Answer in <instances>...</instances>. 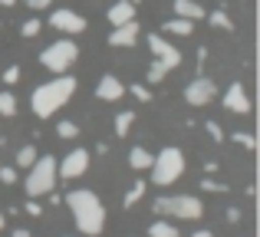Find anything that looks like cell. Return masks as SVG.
<instances>
[{
  "label": "cell",
  "instance_id": "obj_1",
  "mask_svg": "<svg viewBox=\"0 0 260 237\" xmlns=\"http://www.w3.org/2000/svg\"><path fill=\"white\" fill-rule=\"evenodd\" d=\"M63 201H66V208H70L76 227L86 237L102 234V227H106V208H102L99 198H95V191H89V188H76V191H70Z\"/></svg>",
  "mask_w": 260,
  "mask_h": 237
},
{
  "label": "cell",
  "instance_id": "obj_2",
  "mask_svg": "<svg viewBox=\"0 0 260 237\" xmlns=\"http://www.w3.org/2000/svg\"><path fill=\"white\" fill-rule=\"evenodd\" d=\"M76 92V79L73 76H59V79H50V83L37 86L30 96V106H33V116L37 119H50L70 103V96Z\"/></svg>",
  "mask_w": 260,
  "mask_h": 237
},
{
  "label": "cell",
  "instance_id": "obj_3",
  "mask_svg": "<svg viewBox=\"0 0 260 237\" xmlns=\"http://www.w3.org/2000/svg\"><path fill=\"white\" fill-rule=\"evenodd\" d=\"M26 172L30 175H26L23 188H26L30 198H43V194H50L53 188H56V158H53V155H43V158L37 155V161H33Z\"/></svg>",
  "mask_w": 260,
  "mask_h": 237
},
{
  "label": "cell",
  "instance_id": "obj_4",
  "mask_svg": "<svg viewBox=\"0 0 260 237\" xmlns=\"http://www.w3.org/2000/svg\"><path fill=\"white\" fill-rule=\"evenodd\" d=\"M155 211L181 221H198L204 214V205L194 194H161V198H155Z\"/></svg>",
  "mask_w": 260,
  "mask_h": 237
},
{
  "label": "cell",
  "instance_id": "obj_5",
  "mask_svg": "<svg viewBox=\"0 0 260 237\" xmlns=\"http://www.w3.org/2000/svg\"><path fill=\"white\" fill-rule=\"evenodd\" d=\"M181 175H184V155H181V148H175V145L161 148V152L155 155V161H152V178H155V185H158V188L175 185Z\"/></svg>",
  "mask_w": 260,
  "mask_h": 237
},
{
  "label": "cell",
  "instance_id": "obj_6",
  "mask_svg": "<svg viewBox=\"0 0 260 237\" xmlns=\"http://www.w3.org/2000/svg\"><path fill=\"white\" fill-rule=\"evenodd\" d=\"M76 59H79V46L73 43V40H56V43H50L40 53V63L50 73H66Z\"/></svg>",
  "mask_w": 260,
  "mask_h": 237
},
{
  "label": "cell",
  "instance_id": "obj_7",
  "mask_svg": "<svg viewBox=\"0 0 260 237\" xmlns=\"http://www.w3.org/2000/svg\"><path fill=\"white\" fill-rule=\"evenodd\" d=\"M86 168H89V152L86 148H73V152H66L63 158L56 161V178L73 181V178H79V175H86Z\"/></svg>",
  "mask_w": 260,
  "mask_h": 237
},
{
  "label": "cell",
  "instance_id": "obj_8",
  "mask_svg": "<svg viewBox=\"0 0 260 237\" xmlns=\"http://www.w3.org/2000/svg\"><path fill=\"white\" fill-rule=\"evenodd\" d=\"M214 96H217V86H214V79H208V76H194L184 86V103L188 106H208Z\"/></svg>",
  "mask_w": 260,
  "mask_h": 237
},
{
  "label": "cell",
  "instance_id": "obj_9",
  "mask_svg": "<svg viewBox=\"0 0 260 237\" xmlns=\"http://www.w3.org/2000/svg\"><path fill=\"white\" fill-rule=\"evenodd\" d=\"M50 26H53V30H59V33H76V37H79V33H83L89 23H86L83 13L59 7V10H53V13H50Z\"/></svg>",
  "mask_w": 260,
  "mask_h": 237
},
{
  "label": "cell",
  "instance_id": "obj_10",
  "mask_svg": "<svg viewBox=\"0 0 260 237\" xmlns=\"http://www.w3.org/2000/svg\"><path fill=\"white\" fill-rule=\"evenodd\" d=\"M148 50H152L155 59H158V63H165L168 70H178V66H181V53H178L175 46L161 37V33H152V37H148Z\"/></svg>",
  "mask_w": 260,
  "mask_h": 237
},
{
  "label": "cell",
  "instance_id": "obj_11",
  "mask_svg": "<svg viewBox=\"0 0 260 237\" xmlns=\"http://www.w3.org/2000/svg\"><path fill=\"white\" fill-rule=\"evenodd\" d=\"M224 109L237 112V116H247L250 112V96H247V89H244L241 79H234V83L224 89Z\"/></svg>",
  "mask_w": 260,
  "mask_h": 237
},
{
  "label": "cell",
  "instance_id": "obj_12",
  "mask_svg": "<svg viewBox=\"0 0 260 237\" xmlns=\"http://www.w3.org/2000/svg\"><path fill=\"white\" fill-rule=\"evenodd\" d=\"M139 37H142V26H139V20H128V23H122V26H112V33H109V46H119V50H132L135 43H139Z\"/></svg>",
  "mask_w": 260,
  "mask_h": 237
},
{
  "label": "cell",
  "instance_id": "obj_13",
  "mask_svg": "<svg viewBox=\"0 0 260 237\" xmlns=\"http://www.w3.org/2000/svg\"><path fill=\"white\" fill-rule=\"evenodd\" d=\"M122 96H125V86H122V79L112 76V73H106V76L95 83V99H102V103H119Z\"/></svg>",
  "mask_w": 260,
  "mask_h": 237
},
{
  "label": "cell",
  "instance_id": "obj_14",
  "mask_svg": "<svg viewBox=\"0 0 260 237\" xmlns=\"http://www.w3.org/2000/svg\"><path fill=\"white\" fill-rule=\"evenodd\" d=\"M128 20H135V7L128 4V0H119V4L109 7V23L112 26H122V23H128Z\"/></svg>",
  "mask_w": 260,
  "mask_h": 237
},
{
  "label": "cell",
  "instance_id": "obj_15",
  "mask_svg": "<svg viewBox=\"0 0 260 237\" xmlns=\"http://www.w3.org/2000/svg\"><path fill=\"white\" fill-rule=\"evenodd\" d=\"M175 7V17H184V20H204V7L198 0H172Z\"/></svg>",
  "mask_w": 260,
  "mask_h": 237
},
{
  "label": "cell",
  "instance_id": "obj_16",
  "mask_svg": "<svg viewBox=\"0 0 260 237\" xmlns=\"http://www.w3.org/2000/svg\"><path fill=\"white\" fill-rule=\"evenodd\" d=\"M152 161H155V155L148 152V148H142V145H135L132 152H128V168H135V172H148Z\"/></svg>",
  "mask_w": 260,
  "mask_h": 237
},
{
  "label": "cell",
  "instance_id": "obj_17",
  "mask_svg": "<svg viewBox=\"0 0 260 237\" xmlns=\"http://www.w3.org/2000/svg\"><path fill=\"white\" fill-rule=\"evenodd\" d=\"M161 30L172 33V37H191L194 33V20H184V17H172L161 23Z\"/></svg>",
  "mask_w": 260,
  "mask_h": 237
},
{
  "label": "cell",
  "instance_id": "obj_18",
  "mask_svg": "<svg viewBox=\"0 0 260 237\" xmlns=\"http://www.w3.org/2000/svg\"><path fill=\"white\" fill-rule=\"evenodd\" d=\"M145 191H148V181H132V188H128V191H125V198H122V205H125V208L139 205V201L145 198Z\"/></svg>",
  "mask_w": 260,
  "mask_h": 237
},
{
  "label": "cell",
  "instance_id": "obj_19",
  "mask_svg": "<svg viewBox=\"0 0 260 237\" xmlns=\"http://www.w3.org/2000/svg\"><path fill=\"white\" fill-rule=\"evenodd\" d=\"M148 237H178V227L168 224V221H152V227H148Z\"/></svg>",
  "mask_w": 260,
  "mask_h": 237
},
{
  "label": "cell",
  "instance_id": "obj_20",
  "mask_svg": "<svg viewBox=\"0 0 260 237\" xmlns=\"http://www.w3.org/2000/svg\"><path fill=\"white\" fill-rule=\"evenodd\" d=\"M132 125H135V112H119V116H115V135H119V139H125Z\"/></svg>",
  "mask_w": 260,
  "mask_h": 237
},
{
  "label": "cell",
  "instance_id": "obj_21",
  "mask_svg": "<svg viewBox=\"0 0 260 237\" xmlns=\"http://www.w3.org/2000/svg\"><path fill=\"white\" fill-rule=\"evenodd\" d=\"M13 161H17V172H20V168H30L33 161H37V145H23Z\"/></svg>",
  "mask_w": 260,
  "mask_h": 237
},
{
  "label": "cell",
  "instance_id": "obj_22",
  "mask_svg": "<svg viewBox=\"0 0 260 237\" xmlns=\"http://www.w3.org/2000/svg\"><path fill=\"white\" fill-rule=\"evenodd\" d=\"M0 116L4 119L17 116V96H13V92H0Z\"/></svg>",
  "mask_w": 260,
  "mask_h": 237
},
{
  "label": "cell",
  "instance_id": "obj_23",
  "mask_svg": "<svg viewBox=\"0 0 260 237\" xmlns=\"http://www.w3.org/2000/svg\"><path fill=\"white\" fill-rule=\"evenodd\" d=\"M208 17V23L211 26H217V30H234V23H231V17L224 10H214V13H204Z\"/></svg>",
  "mask_w": 260,
  "mask_h": 237
},
{
  "label": "cell",
  "instance_id": "obj_24",
  "mask_svg": "<svg viewBox=\"0 0 260 237\" xmlns=\"http://www.w3.org/2000/svg\"><path fill=\"white\" fill-rule=\"evenodd\" d=\"M56 135H59V139H66V142H73V139H79V125H76V122H70V119H63L56 125Z\"/></svg>",
  "mask_w": 260,
  "mask_h": 237
},
{
  "label": "cell",
  "instance_id": "obj_25",
  "mask_svg": "<svg viewBox=\"0 0 260 237\" xmlns=\"http://www.w3.org/2000/svg\"><path fill=\"white\" fill-rule=\"evenodd\" d=\"M40 30H43V23H40L37 17H33V20H23V23H20V37H23V40L40 37Z\"/></svg>",
  "mask_w": 260,
  "mask_h": 237
},
{
  "label": "cell",
  "instance_id": "obj_26",
  "mask_svg": "<svg viewBox=\"0 0 260 237\" xmlns=\"http://www.w3.org/2000/svg\"><path fill=\"white\" fill-rule=\"evenodd\" d=\"M165 73H172L165 63H158V59H152V66H148V73H145V79L148 83H161L165 79Z\"/></svg>",
  "mask_w": 260,
  "mask_h": 237
},
{
  "label": "cell",
  "instance_id": "obj_27",
  "mask_svg": "<svg viewBox=\"0 0 260 237\" xmlns=\"http://www.w3.org/2000/svg\"><path fill=\"white\" fill-rule=\"evenodd\" d=\"M234 142H237L241 148H247V152H254V148H257V139H254L250 132H234Z\"/></svg>",
  "mask_w": 260,
  "mask_h": 237
},
{
  "label": "cell",
  "instance_id": "obj_28",
  "mask_svg": "<svg viewBox=\"0 0 260 237\" xmlns=\"http://www.w3.org/2000/svg\"><path fill=\"white\" fill-rule=\"evenodd\" d=\"M20 73H23V70H20V66H7V70H4V83H7V86L20 83Z\"/></svg>",
  "mask_w": 260,
  "mask_h": 237
},
{
  "label": "cell",
  "instance_id": "obj_29",
  "mask_svg": "<svg viewBox=\"0 0 260 237\" xmlns=\"http://www.w3.org/2000/svg\"><path fill=\"white\" fill-rule=\"evenodd\" d=\"M201 188H204V191H214V194L228 191V185H221V181H214V178H204V181H201Z\"/></svg>",
  "mask_w": 260,
  "mask_h": 237
},
{
  "label": "cell",
  "instance_id": "obj_30",
  "mask_svg": "<svg viewBox=\"0 0 260 237\" xmlns=\"http://www.w3.org/2000/svg\"><path fill=\"white\" fill-rule=\"evenodd\" d=\"M204 132H208L214 142H224V128L217 125V122H208V125H204Z\"/></svg>",
  "mask_w": 260,
  "mask_h": 237
},
{
  "label": "cell",
  "instance_id": "obj_31",
  "mask_svg": "<svg viewBox=\"0 0 260 237\" xmlns=\"http://www.w3.org/2000/svg\"><path fill=\"white\" fill-rule=\"evenodd\" d=\"M0 181L4 185H17V168H0Z\"/></svg>",
  "mask_w": 260,
  "mask_h": 237
},
{
  "label": "cell",
  "instance_id": "obj_32",
  "mask_svg": "<svg viewBox=\"0 0 260 237\" xmlns=\"http://www.w3.org/2000/svg\"><path fill=\"white\" fill-rule=\"evenodd\" d=\"M132 96L139 99V103H148V99H152V92H148V86H132Z\"/></svg>",
  "mask_w": 260,
  "mask_h": 237
},
{
  "label": "cell",
  "instance_id": "obj_33",
  "mask_svg": "<svg viewBox=\"0 0 260 237\" xmlns=\"http://www.w3.org/2000/svg\"><path fill=\"white\" fill-rule=\"evenodd\" d=\"M23 211L30 214V218H40V214H43V208L37 205V198H30V201H26V205H23Z\"/></svg>",
  "mask_w": 260,
  "mask_h": 237
},
{
  "label": "cell",
  "instance_id": "obj_34",
  "mask_svg": "<svg viewBox=\"0 0 260 237\" xmlns=\"http://www.w3.org/2000/svg\"><path fill=\"white\" fill-rule=\"evenodd\" d=\"M50 4H53V0H26V7H30V10H46Z\"/></svg>",
  "mask_w": 260,
  "mask_h": 237
},
{
  "label": "cell",
  "instance_id": "obj_35",
  "mask_svg": "<svg viewBox=\"0 0 260 237\" xmlns=\"http://www.w3.org/2000/svg\"><path fill=\"white\" fill-rule=\"evenodd\" d=\"M224 218H228V224H237V221H241L244 214L237 211V208H228V214H224Z\"/></svg>",
  "mask_w": 260,
  "mask_h": 237
},
{
  "label": "cell",
  "instance_id": "obj_36",
  "mask_svg": "<svg viewBox=\"0 0 260 237\" xmlns=\"http://www.w3.org/2000/svg\"><path fill=\"white\" fill-rule=\"evenodd\" d=\"M13 237H33V234L26 231V227H20V231H13Z\"/></svg>",
  "mask_w": 260,
  "mask_h": 237
},
{
  "label": "cell",
  "instance_id": "obj_37",
  "mask_svg": "<svg viewBox=\"0 0 260 237\" xmlns=\"http://www.w3.org/2000/svg\"><path fill=\"white\" fill-rule=\"evenodd\" d=\"M191 237H214V234H211V231H194Z\"/></svg>",
  "mask_w": 260,
  "mask_h": 237
},
{
  "label": "cell",
  "instance_id": "obj_38",
  "mask_svg": "<svg viewBox=\"0 0 260 237\" xmlns=\"http://www.w3.org/2000/svg\"><path fill=\"white\" fill-rule=\"evenodd\" d=\"M13 4H17V0H0V7H13Z\"/></svg>",
  "mask_w": 260,
  "mask_h": 237
},
{
  "label": "cell",
  "instance_id": "obj_39",
  "mask_svg": "<svg viewBox=\"0 0 260 237\" xmlns=\"http://www.w3.org/2000/svg\"><path fill=\"white\" fill-rule=\"evenodd\" d=\"M0 231H4V214H0Z\"/></svg>",
  "mask_w": 260,
  "mask_h": 237
},
{
  "label": "cell",
  "instance_id": "obj_40",
  "mask_svg": "<svg viewBox=\"0 0 260 237\" xmlns=\"http://www.w3.org/2000/svg\"><path fill=\"white\" fill-rule=\"evenodd\" d=\"M128 4H132V7H139V0H128Z\"/></svg>",
  "mask_w": 260,
  "mask_h": 237
}]
</instances>
